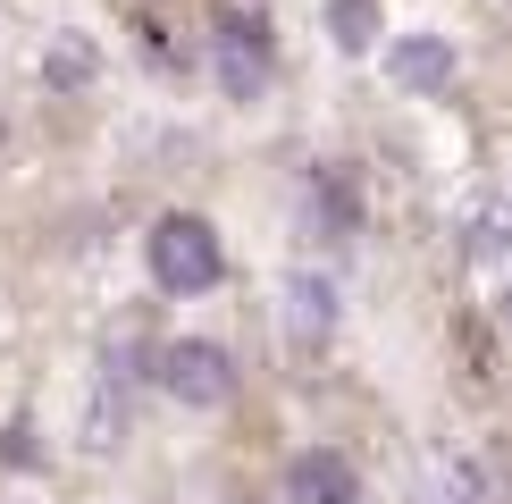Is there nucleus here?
Listing matches in <instances>:
<instances>
[{"instance_id": "nucleus-1", "label": "nucleus", "mask_w": 512, "mask_h": 504, "mask_svg": "<svg viewBox=\"0 0 512 504\" xmlns=\"http://www.w3.org/2000/svg\"><path fill=\"white\" fill-rule=\"evenodd\" d=\"M143 261H152V286H168V294H210L219 286V236H210V219H194V210L152 219Z\"/></svg>"}, {"instance_id": "nucleus-2", "label": "nucleus", "mask_w": 512, "mask_h": 504, "mask_svg": "<svg viewBox=\"0 0 512 504\" xmlns=\"http://www.w3.org/2000/svg\"><path fill=\"white\" fill-rule=\"evenodd\" d=\"M210 59H219V84L236 101H261L269 93V17L252 9V0H219V42H210Z\"/></svg>"}, {"instance_id": "nucleus-3", "label": "nucleus", "mask_w": 512, "mask_h": 504, "mask_svg": "<svg viewBox=\"0 0 512 504\" xmlns=\"http://www.w3.org/2000/svg\"><path fill=\"white\" fill-rule=\"evenodd\" d=\"M160 387L177 395L185 412H219L227 395H236V362H227V345H210V336H177V345H160Z\"/></svg>"}, {"instance_id": "nucleus-4", "label": "nucleus", "mask_w": 512, "mask_h": 504, "mask_svg": "<svg viewBox=\"0 0 512 504\" xmlns=\"http://www.w3.org/2000/svg\"><path fill=\"white\" fill-rule=\"evenodd\" d=\"M277 320H286L294 345H328L336 336V278L328 269H294V278L277 286Z\"/></svg>"}, {"instance_id": "nucleus-5", "label": "nucleus", "mask_w": 512, "mask_h": 504, "mask_svg": "<svg viewBox=\"0 0 512 504\" xmlns=\"http://www.w3.org/2000/svg\"><path fill=\"white\" fill-rule=\"evenodd\" d=\"M286 504H361L353 462H345V454H328V446L294 454V462H286Z\"/></svg>"}, {"instance_id": "nucleus-6", "label": "nucleus", "mask_w": 512, "mask_h": 504, "mask_svg": "<svg viewBox=\"0 0 512 504\" xmlns=\"http://www.w3.org/2000/svg\"><path fill=\"white\" fill-rule=\"evenodd\" d=\"M387 76H395V93H445V84H454V42H445V34L395 42V51H387Z\"/></svg>"}, {"instance_id": "nucleus-7", "label": "nucleus", "mask_w": 512, "mask_h": 504, "mask_svg": "<svg viewBox=\"0 0 512 504\" xmlns=\"http://www.w3.org/2000/svg\"><path fill=\"white\" fill-rule=\"evenodd\" d=\"M118 437H126V370H101L93 395H84V446L110 454Z\"/></svg>"}, {"instance_id": "nucleus-8", "label": "nucleus", "mask_w": 512, "mask_h": 504, "mask_svg": "<svg viewBox=\"0 0 512 504\" xmlns=\"http://www.w3.org/2000/svg\"><path fill=\"white\" fill-rule=\"evenodd\" d=\"M42 76H51V93H84V84L101 76V51L84 34H51V51H42Z\"/></svg>"}, {"instance_id": "nucleus-9", "label": "nucleus", "mask_w": 512, "mask_h": 504, "mask_svg": "<svg viewBox=\"0 0 512 504\" xmlns=\"http://www.w3.org/2000/svg\"><path fill=\"white\" fill-rule=\"evenodd\" d=\"M328 42L361 59V51L378 42V0H328Z\"/></svg>"}, {"instance_id": "nucleus-10", "label": "nucleus", "mask_w": 512, "mask_h": 504, "mask_svg": "<svg viewBox=\"0 0 512 504\" xmlns=\"http://www.w3.org/2000/svg\"><path fill=\"white\" fill-rule=\"evenodd\" d=\"M319 219H328V236H353L361 227V194L345 177H328V168H319Z\"/></svg>"}, {"instance_id": "nucleus-11", "label": "nucleus", "mask_w": 512, "mask_h": 504, "mask_svg": "<svg viewBox=\"0 0 512 504\" xmlns=\"http://www.w3.org/2000/svg\"><path fill=\"white\" fill-rule=\"evenodd\" d=\"M471 252H479V261H504V252H512V210H479V219H471Z\"/></svg>"}, {"instance_id": "nucleus-12", "label": "nucleus", "mask_w": 512, "mask_h": 504, "mask_svg": "<svg viewBox=\"0 0 512 504\" xmlns=\"http://www.w3.org/2000/svg\"><path fill=\"white\" fill-rule=\"evenodd\" d=\"M496 320H504V336H512V286H504V294H496Z\"/></svg>"}]
</instances>
